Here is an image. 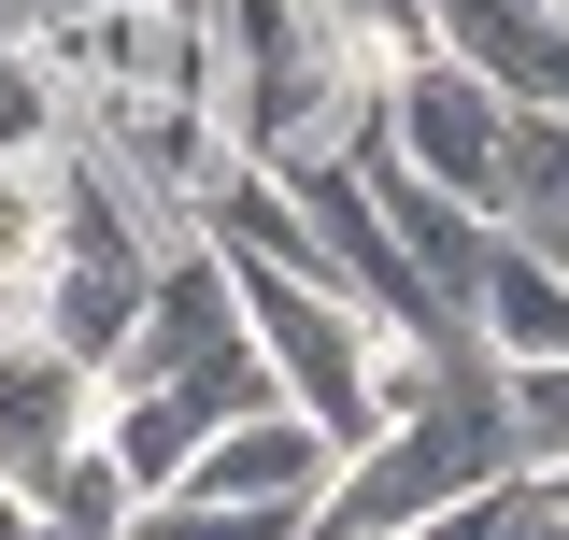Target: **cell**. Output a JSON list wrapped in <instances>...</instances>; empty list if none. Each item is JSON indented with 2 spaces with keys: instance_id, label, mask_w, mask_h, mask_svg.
<instances>
[{
  "instance_id": "6da1fadb",
  "label": "cell",
  "mask_w": 569,
  "mask_h": 540,
  "mask_svg": "<svg viewBox=\"0 0 569 540\" xmlns=\"http://www.w3.org/2000/svg\"><path fill=\"white\" fill-rule=\"evenodd\" d=\"M228 284H242V328H257V356H271L284 412H313V427L356 456V441L385 427V341L399 328H370L342 284H313V270H284V257H228Z\"/></svg>"
},
{
  "instance_id": "7a4b0ae2",
  "label": "cell",
  "mask_w": 569,
  "mask_h": 540,
  "mask_svg": "<svg viewBox=\"0 0 569 540\" xmlns=\"http://www.w3.org/2000/svg\"><path fill=\"white\" fill-rule=\"evenodd\" d=\"M512 86H485L470 58H413V71H385V100H370V129L413 157L427 186H456V200H485L498 213V171H512Z\"/></svg>"
},
{
  "instance_id": "3957f363",
  "label": "cell",
  "mask_w": 569,
  "mask_h": 540,
  "mask_svg": "<svg viewBox=\"0 0 569 540\" xmlns=\"http://www.w3.org/2000/svg\"><path fill=\"white\" fill-rule=\"evenodd\" d=\"M328 470H342V441L313 427V412H242V427H213L200 456H186V483L171 498H213V512H271V498H328Z\"/></svg>"
},
{
  "instance_id": "277c9868",
  "label": "cell",
  "mask_w": 569,
  "mask_h": 540,
  "mask_svg": "<svg viewBox=\"0 0 569 540\" xmlns=\"http://www.w3.org/2000/svg\"><path fill=\"white\" fill-rule=\"evenodd\" d=\"M86 427H100V370H71L58 341H0V483H43L86 456Z\"/></svg>"
},
{
  "instance_id": "5b68a950",
  "label": "cell",
  "mask_w": 569,
  "mask_h": 540,
  "mask_svg": "<svg viewBox=\"0 0 569 540\" xmlns=\"http://www.w3.org/2000/svg\"><path fill=\"white\" fill-rule=\"evenodd\" d=\"M58 157H0V341H43V284H58Z\"/></svg>"
},
{
  "instance_id": "8992f818",
  "label": "cell",
  "mask_w": 569,
  "mask_h": 540,
  "mask_svg": "<svg viewBox=\"0 0 569 540\" xmlns=\"http://www.w3.org/2000/svg\"><path fill=\"white\" fill-rule=\"evenodd\" d=\"M470 341H485V356H569V270L498 228L485 284H470Z\"/></svg>"
},
{
  "instance_id": "52a82bcc",
  "label": "cell",
  "mask_w": 569,
  "mask_h": 540,
  "mask_svg": "<svg viewBox=\"0 0 569 540\" xmlns=\"http://www.w3.org/2000/svg\"><path fill=\"white\" fill-rule=\"evenodd\" d=\"M498 412H512V470L569 456V356H498Z\"/></svg>"
},
{
  "instance_id": "ba28073f",
  "label": "cell",
  "mask_w": 569,
  "mask_h": 540,
  "mask_svg": "<svg viewBox=\"0 0 569 540\" xmlns=\"http://www.w3.org/2000/svg\"><path fill=\"white\" fill-rule=\"evenodd\" d=\"M328 29H342L370 71H413V58H441V0H328Z\"/></svg>"
},
{
  "instance_id": "9c48e42d",
  "label": "cell",
  "mask_w": 569,
  "mask_h": 540,
  "mask_svg": "<svg viewBox=\"0 0 569 540\" xmlns=\"http://www.w3.org/2000/svg\"><path fill=\"white\" fill-rule=\"evenodd\" d=\"M527 114H569V14H556V43H541V86H527Z\"/></svg>"
},
{
  "instance_id": "30bf717a",
  "label": "cell",
  "mask_w": 569,
  "mask_h": 540,
  "mask_svg": "<svg viewBox=\"0 0 569 540\" xmlns=\"http://www.w3.org/2000/svg\"><path fill=\"white\" fill-rule=\"evenodd\" d=\"M0 540H43V498L29 483H0Z\"/></svg>"
},
{
  "instance_id": "8fae6325",
  "label": "cell",
  "mask_w": 569,
  "mask_h": 540,
  "mask_svg": "<svg viewBox=\"0 0 569 540\" xmlns=\"http://www.w3.org/2000/svg\"><path fill=\"white\" fill-rule=\"evenodd\" d=\"M527 483H541V498H556V512H569V456H556V470H527Z\"/></svg>"
},
{
  "instance_id": "7c38bea8",
  "label": "cell",
  "mask_w": 569,
  "mask_h": 540,
  "mask_svg": "<svg viewBox=\"0 0 569 540\" xmlns=\"http://www.w3.org/2000/svg\"><path fill=\"white\" fill-rule=\"evenodd\" d=\"M556 14H569V0H556Z\"/></svg>"
}]
</instances>
